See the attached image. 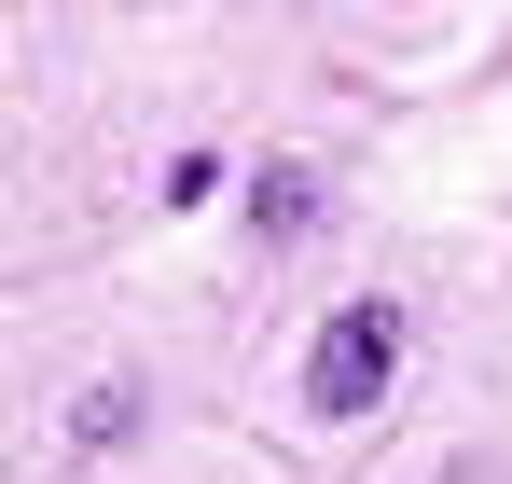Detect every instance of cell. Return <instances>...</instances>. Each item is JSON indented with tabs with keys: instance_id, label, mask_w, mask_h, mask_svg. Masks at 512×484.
Returning a JSON list of instances; mask_svg holds the SVG:
<instances>
[{
	"instance_id": "obj_1",
	"label": "cell",
	"mask_w": 512,
	"mask_h": 484,
	"mask_svg": "<svg viewBox=\"0 0 512 484\" xmlns=\"http://www.w3.org/2000/svg\"><path fill=\"white\" fill-rule=\"evenodd\" d=\"M388 374H402V305H333L319 346H305V415L346 429V415L388 402Z\"/></svg>"
},
{
	"instance_id": "obj_2",
	"label": "cell",
	"mask_w": 512,
	"mask_h": 484,
	"mask_svg": "<svg viewBox=\"0 0 512 484\" xmlns=\"http://www.w3.org/2000/svg\"><path fill=\"white\" fill-rule=\"evenodd\" d=\"M263 222H277V236H305V208H319V180H305V166H263V194H250Z\"/></svg>"
}]
</instances>
